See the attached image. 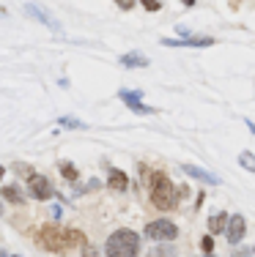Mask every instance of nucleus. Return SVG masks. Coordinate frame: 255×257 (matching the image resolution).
I'll list each match as a JSON object with an SVG mask.
<instances>
[{"label":"nucleus","mask_w":255,"mask_h":257,"mask_svg":"<svg viewBox=\"0 0 255 257\" xmlns=\"http://www.w3.org/2000/svg\"><path fill=\"white\" fill-rule=\"evenodd\" d=\"M200 249H203L206 254H211V249H214V241H211V235H206L203 241H200Z\"/></svg>","instance_id":"18"},{"label":"nucleus","mask_w":255,"mask_h":257,"mask_svg":"<svg viewBox=\"0 0 255 257\" xmlns=\"http://www.w3.org/2000/svg\"><path fill=\"white\" fill-rule=\"evenodd\" d=\"M121 66H126V69H143V66H148V58L143 52H126V55H121Z\"/></svg>","instance_id":"11"},{"label":"nucleus","mask_w":255,"mask_h":257,"mask_svg":"<svg viewBox=\"0 0 255 257\" xmlns=\"http://www.w3.org/2000/svg\"><path fill=\"white\" fill-rule=\"evenodd\" d=\"M225 224H228V213H217V216L209 219V230H211V232L225 230Z\"/></svg>","instance_id":"13"},{"label":"nucleus","mask_w":255,"mask_h":257,"mask_svg":"<svg viewBox=\"0 0 255 257\" xmlns=\"http://www.w3.org/2000/svg\"><path fill=\"white\" fill-rule=\"evenodd\" d=\"M184 175H190V178H198V181H203V183H211V186H220V178H217L214 173H209V170H203V167H195V164H184Z\"/></svg>","instance_id":"8"},{"label":"nucleus","mask_w":255,"mask_h":257,"mask_svg":"<svg viewBox=\"0 0 255 257\" xmlns=\"http://www.w3.org/2000/svg\"><path fill=\"white\" fill-rule=\"evenodd\" d=\"M176 235H179V227L170 219H156V222H151L145 227V238L148 241H173Z\"/></svg>","instance_id":"4"},{"label":"nucleus","mask_w":255,"mask_h":257,"mask_svg":"<svg viewBox=\"0 0 255 257\" xmlns=\"http://www.w3.org/2000/svg\"><path fill=\"white\" fill-rule=\"evenodd\" d=\"M121 101H126L129 104V109L132 112H137V115H154L156 112V107H148V104H143V93L140 90H121Z\"/></svg>","instance_id":"5"},{"label":"nucleus","mask_w":255,"mask_h":257,"mask_svg":"<svg viewBox=\"0 0 255 257\" xmlns=\"http://www.w3.org/2000/svg\"><path fill=\"white\" fill-rule=\"evenodd\" d=\"M247 128H250V132L255 134V123H252V120H247Z\"/></svg>","instance_id":"23"},{"label":"nucleus","mask_w":255,"mask_h":257,"mask_svg":"<svg viewBox=\"0 0 255 257\" xmlns=\"http://www.w3.org/2000/svg\"><path fill=\"white\" fill-rule=\"evenodd\" d=\"M244 230H247V222L241 213H233V216H228V224H225V235L230 243H241V238H244Z\"/></svg>","instance_id":"6"},{"label":"nucleus","mask_w":255,"mask_h":257,"mask_svg":"<svg viewBox=\"0 0 255 257\" xmlns=\"http://www.w3.org/2000/svg\"><path fill=\"white\" fill-rule=\"evenodd\" d=\"M239 164L247 170V173H255V154H250V151H241V154H239Z\"/></svg>","instance_id":"14"},{"label":"nucleus","mask_w":255,"mask_h":257,"mask_svg":"<svg viewBox=\"0 0 255 257\" xmlns=\"http://www.w3.org/2000/svg\"><path fill=\"white\" fill-rule=\"evenodd\" d=\"M25 11H28L30 17H36V20H39V22H44L47 28H52V30H55V33H60V25H58V20H55V17L50 14V11L39 9V6H33V3H28V6H25Z\"/></svg>","instance_id":"9"},{"label":"nucleus","mask_w":255,"mask_h":257,"mask_svg":"<svg viewBox=\"0 0 255 257\" xmlns=\"http://www.w3.org/2000/svg\"><path fill=\"white\" fill-rule=\"evenodd\" d=\"M0 257H9V254H6V252H0Z\"/></svg>","instance_id":"26"},{"label":"nucleus","mask_w":255,"mask_h":257,"mask_svg":"<svg viewBox=\"0 0 255 257\" xmlns=\"http://www.w3.org/2000/svg\"><path fill=\"white\" fill-rule=\"evenodd\" d=\"M41 246L50 249V252H63V249H69L71 243H80L82 235L74 230H60V227H44L41 230Z\"/></svg>","instance_id":"3"},{"label":"nucleus","mask_w":255,"mask_h":257,"mask_svg":"<svg viewBox=\"0 0 255 257\" xmlns=\"http://www.w3.org/2000/svg\"><path fill=\"white\" fill-rule=\"evenodd\" d=\"M58 123L66 126V128H85V123H82V120H77V118H60Z\"/></svg>","instance_id":"17"},{"label":"nucleus","mask_w":255,"mask_h":257,"mask_svg":"<svg viewBox=\"0 0 255 257\" xmlns=\"http://www.w3.org/2000/svg\"><path fill=\"white\" fill-rule=\"evenodd\" d=\"M250 254H252V249H239L233 257H250Z\"/></svg>","instance_id":"21"},{"label":"nucleus","mask_w":255,"mask_h":257,"mask_svg":"<svg viewBox=\"0 0 255 257\" xmlns=\"http://www.w3.org/2000/svg\"><path fill=\"white\" fill-rule=\"evenodd\" d=\"M165 47H211L214 39H192V36H184V39H162Z\"/></svg>","instance_id":"10"},{"label":"nucleus","mask_w":255,"mask_h":257,"mask_svg":"<svg viewBox=\"0 0 255 257\" xmlns=\"http://www.w3.org/2000/svg\"><path fill=\"white\" fill-rule=\"evenodd\" d=\"M252 254H255V249H252Z\"/></svg>","instance_id":"27"},{"label":"nucleus","mask_w":255,"mask_h":257,"mask_svg":"<svg viewBox=\"0 0 255 257\" xmlns=\"http://www.w3.org/2000/svg\"><path fill=\"white\" fill-rule=\"evenodd\" d=\"M30 194L36 200H50L52 197V183L44 175H30Z\"/></svg>","instance_id":"7"},{"label":"nucleus","mask_w":255,"mask_h":257,"mask_svg":"<svg viewBox=\"0 0 255 257\" xmlns=\"http://www.w3.org/2000/svg\"><path fill=\"white\" fill-rule=\"evenodd\" d=\"M151 203L159 211H170V208L179 205V189L173 186V181L162 173L151 175Z\"/></svg>","instance_id":"1"},{"label":"nucleus","mask_w":255,"mask_h":257,"mask_svg":"<svg viewBox=\"0 0 255 257\" xmlns=\"http://www.w3.org/2000/svg\"><path fill=\"white\" fill-rule=\"evenodd\" d=\"M118 6L121 9H132V0H118Z\"/></svg>","instance_id":"22"},{"label":"nucleus","mask_w":255,"mask_h":257,"mask_svg":"<svg viewBox=\"0 0 255 257\" xmlns=\"http://www.w3.org/2000/svg\"><path fill=\"white\" fill-rule=\"evenodd\" d=\"M0 194H3V197L9 200V203H22V192H20L17 186H6Z\"/></svg>","instance_id":"15"},{"label":"nucleus","mask_w":255,"mask_h":257,"mask_svg":"<svg viewBox=\"0 0 255 257\" xmlns=\"http://www.w3.org/2000/svg\"><path fill=\"white\" fill-rule=\"evenodd\" d=\"M140 254V238L135 230H115L107 238V257H137Z\"/></svg>","instance_id":"2"},{"label":"nucleus","mask_w":255,"mask_h":257,"mask_svg":"<svg viewBox=\"0 0 255 257\" xmlns=\"http://www.w3.org/2000/svg\"><path fill=\"white\" fill-rule=\"evenodd\" d=\"M107 183H110V189H115V192H124L129 181H126V175L121 173V170H110V181Z\"/></svg>","instance_id":"12"},{"label":"nucleus","mask_w":255,"mask_h":257,"mask_svg":"<svg viewBox=\"0 0 255 257\" xmlns=\"http://www.w3.org/2000/svg\"><path fill=\"white\" fill-rule=\"evenodd\" d=\"M140 3H143L148 11H159V9H162V6H159V0H140Z\"/></svg>","instance_id":"19"},{"label":"nucleus","mask_w":255,"mask_h":257,"mask_svg":"<svg viewBox=\"0 0 255 257\" xmlns=\"http://www.w3.org/2000/svg\"><path fill=\"white\" fill-rule=\"evenodd\" d=\"M184 3H187V6H195V0H184Z\"/></svg>","instance_id":"25"},{"label":"nucleus","mask_w":255,"mask_h":257,"mask_svg":"<svg viewBox=\"0 0 255 257\" xmlns=\"http://www.w3.org/2000/svg\"><path fill=\"white\" fill-rule=\"evenodd\" d=\"M60 173H63L66 181H77V175H80V173H77V167H74V164H69V162L60 164Z\"/></svg>","instance_id":"16"},{"label":"nucleus","mask_w":255,"mask_h":257,"mask_svg":"<svg viewBox=\"0 0 255 257\" xmlns=\"http://www.w3.org/2000/svg\"><path fill=\"white\" fill-rule=\"evenodd\" d=\"M3 175H6V170H3V164H0V178H3Z\"/></svg>","instance_id":"24"},{"label":"nucleus","mask_w":255,"mask_h":257,"mask_svg":"<svg viewBox=\"0 0 255 257\" xmlns=\"http://www.w3.org/2000/svg\"><path fill=\"white\" fill-rule=\"evenodd\" d=\"M82 257H96V249L91 246V243H85V246H82Z\"/></svg>","instance_id":"20"}]
</instances>
